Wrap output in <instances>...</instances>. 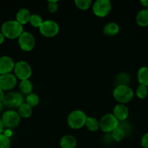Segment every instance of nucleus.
Listing matches in <instances>:
<instances>
[{
    "mask_svg": "<svg viewBox=\"0 0 148 148\" xmlns=\"http://www.w3.org/2000/svg\"><path fill=\"white\" fill-rule=\"evenodd\" d=\"M1 33L9 39L18 38L23 33V27L17 21L14 20L4 22L1 27Z\"/></svg>",
    "mask_w": 148,
    "mask_h": 148,
    "instance_id": "nucleus-1",
    "label": "nucleus"
},
{
    "mask_svg": "<svg viewBox=\"0 0 148 148\" xmlns=\"http://www.w3.org/2000/svg\"><path fill=\"white\" fill-rule=\"evenodd\" d=\"M87 116L83 111L79 109L71 111L67 118V123L72 130H79L85 126Z\"/></svg>",
    "mask_w": 148,
    "mask_h": 148,
    "instance_id": "nucleus-2",
    "label": "nucleus"
},
{
    "mask_svg": "<svg viewBox=\"0 0 148 148\" xmlns=\"http://www.w3.org/2000/svg\"><path fill=\"white\" fill-rule=\"evenodd\" d=\"M113 97L120 104H126L130 102L133 98L134 92L129 85H119L113 90Z\"/></svg>",
    "mask_w": 148,
    "mask_h": 148,
    "instance_id": "nucleus-3",
    "label": "nucleus"
},
{
    "mask_svg": "<svg viewBox=\"0 0 148 148\" xmlns=\"http://www.w3.org/2000/svg\"><path fill=\"white\" fill-rule=\"evenodd\" d=\"M23 101L24 99L21 92L11 91L5 94L2 103L4 106L14 109V108H18V107L24 103Z\"/></svg>",
    "mask_w": 148,
    "mask_h": 148,
    "instance_id": "nucleus-4",
    "label": "nucleus"
},
{
    "mask_svg": "<svg viewBox=\"0 0 148 148\" xmlns=\"http://www.w3.org/2000/svg\"><path fill=\"white\" fill-rule=\"evenodd\" d=\"M13 70L17 79H20L21 81L29 79L32 75L31 66L25 61H19L15 63Z\"/></svg>",
    "mask_w": 148,
    "mask_h": 148,
    "instance_id": "nucleus-5",
    "label": "nucleus"
},
{
    "mask_svg": "<svg viewBox=\"0 0 148 148\" xmlns=\"http://www.w3.org/2000/svg\"><path fill=\"white\" fill-rule=\"evenodd\" d=\"M119 121L113 114H107L100 120V129L104 133H111L118 127Z\"/></svg>",
    "mask_w": 148,
    "mask_h": 148,
    "instance_id": "nucleus-6",
    "label": "nucleus"
},
{
    "mask_svg": "<svg viewBox=\"0 0 148 148\" xmlns=\"http://www.w3.org/2000/svg\"><path fill=\"white\" fill-rule=\"evenodd\" d=\"M59 31V25L57 22L52 20H46L43 22L39 27V32L46 38H53L58 34Z\"/></svg>",
    "mask_w": 148,
    "mask_h": 148,
    "instance_id": "nucleus-7",
    "label": "nucleus"
},
{
    "mask_svg": "<svg viewBox=\"0 0 148 148\" xmlns=\"http://www.w3.org/2000/svg\"><path fill=\"white\" fill-rule=\"evenodd\" d=\"M21 117L18 113L13 110L6 111L1 116V121H2L4 127H7L8 129H13L17 127L20 122Z\"/></svg>",
    "mask_w": 148,
    "mask_h": 148,
    "instance_id": "nucleus-8",
    "label": "nucleus"
},
{
    "mask_svg": "<svg viewBox=\"0 0 148 148\" xmlns=\"http://www.w3.org/2000/svg\"><path fill=\"white\" fill-rule=\"evenodd\" d=\"M112 9V4L109 0H97L92 5V11L98 17H104L108 15Z\"/></svg>",
    "mask_w": 148,
    "mask_h": 148,
    "instance_id": "nucleus-9",
    "label": "nucleus"
},
{
    "mask_svg": "<svg viewBox=\"0 0 148 148\" xmlns=\"http://www.w3.org/2000/svg\"><path fill=\"white\" fill-rule=\"evenodd\" d=\"M36 40L32 33L24 31L18 38V45L24 51H30L34 48Z\"/></svg>",
    "mask_w": 148,
    "mask_h": 148,
    "instance_id": "nucleus-10",
    "label": "nucleus"
},
{
    "mask_svg": "<svg viewBox=\"0 0 148 148\" xmlns=\"http://www.w3.org/2000/svg\"><path fill=\"white\" fill-rule=\"evenodd\" d=\"M17 79L14 74L8 73L0 75V88L4 91L12 90L16 86Z\"/></svg>",
    "mask_w": 148,
    "mask_h": 148,
    "instance_id": "nucleus-11",
    "label": "nucleus"
},
{
    "mask_svg": "<svg viewBox=\"0 0 148 148\" xmlns=\"http://www.w3.org/2000/svg\"><path fill=\"white\" fill-rule=\"evenodd\" d=\"M14 60L9 56H0V75L11 73L15 67Z\"/></svg>",
    "mask_w": 148,
    "mask_h": 148,
    "instance_id": "nucleus-12",
    "label": "nucleus"
},
{
    "mask_svg": "<svg viewBox=\"0 0 148 148\" xmlns=\"http://www.w3.org/2000/svg\"><path fill=\"white\" fill-rule=\"evenodd\" d=\"M113 114L118 121H125L129 116V108L125 104H117L113 108Z\"/></svg>",
    "mask_w": 148,
    "mask_h": 148,
    "instance_id": "nucleus-13",
    "label": "nucleus"
},
{
    "mask_svg": "<svg viewBox=\"0 0 148 148\" xmlns=\"http://www.w3.org/2000/svg\"><path fill=\"white\" fill-rule=\"evenodd\" d=\"M59 145L61 148H75L77 146L76 139L70 134L64 135L59 140Z\"/></svg>",
    "mask_w": 148,
    "mask_h": 148,
    "instance_id": "nucleus-14",
    "label": "nucleus"
},
{
    "mask_svg": "<svg viewBox=\"0 0 148 148\" xmlns=\"http://www.w3.org/2000/svg\"><path fill=\"white\" fill-rule=\"evenodd\" d=\"M31 14L30 11L26 8H21L16 13V21L18 22L20 25H23L29 23V20Z\"/></svg>",
    "mask_w": 148,
    "mask_h": 148,
    "instance_id": "nucleus-15",
    "label": "nucleus"
},
{
    "mask_svg": "<svg viewBox=\"0 0 148 148\" xmlns=\"http://www.w3.org/2000/svg\"><path fill=\"white\" fill-rule=\"evenodd\" d=\"M120 27L116 23L114 22H110L107 23L103 27V33L105 36L109 37H113L116 36L119 33Z\"/></svg>",
    "mask_w": 148,
    "mask_h": 148,
    "instance_id": "nucleus-16",
    "label": "nucleus"
},
{
    "mask_svg": "<svg viewBox=\"0 0 148 148\" xmlns=\"http://www.w3.org/2000/svg\"><path fill=\"white\" fill-rule=\"evenodd\" d=\"M137 79L139 85L148 87V67L142 66L137 72Z\"/></svg>",
    "mask_w": 148,
    "mask_h": 148,
    "instance_id": "nucleus-17",
    "label": "nucleus"
},
{
    "mask_svg": "<svg viewBox=\"0 0 148 148\" xmlns=\"http://www.w3.org/2000/svg\"><path fill=\"white\" fill-rule=\"evenodd\" d=\"M136 21L138 25L141 27L148 26V10L147 9H144L140 10L137 13L136 17Z\"/></svg>",
    "mask_w": 148,
    "mask_h": 148,
    "instance_id": "nucleus-18",
    "label": "nucleus"
},
{
    "mask_svg": "<svg viewBox=\"0 0 148 148\" xmlns=\"http://www.w3.org/2000/svg\"><path fill=\"white\" fill-rule=\"evenodd\" d=\"M17 113L21 118L28 119L32 115L33 110L31 107L28 105L26 103H23L17 108Z\"/></svg>",
    "mask_w": 148,
    "mask_h": 148,
    "instance_id": "nucleus-19",
    "label": "nucleus"
},
{
    "mask_svg": "<svg viewBox=\"0 0 148 148\" xmlns=\"http://www.w3.org/2000/svg\"><path fill=\"white\" fill-rule=\"evenodd\" d=\"M33 88V83L29 79L20 81V84H19V89H20V92L25 94V95H29V94L32 93Z\"/></svg>",
    "mask_w": 148,
    "mask_h": 148,
    "instance_id": "nucleus-20",
    "label": "nucleus"
},
{
    "mask_svg": "<svg viewBox=\"0 0 148 148\" xmlns=\"http://www.w3.org/2000/svg\"><path fill=\"white\" fill-rule=\"evenodd\" d=\"M85 126L89 131L94 132L100 129V121L94 117H87Z\"/></svg>",
    "mask_w": 148,
    "mask_h": 148,
    "instance_id": "nucleus-21",
    "label": "nucleus"
},
{
    "mask_svg": "<svg viewBox=\"0 0 148 148\" xmlns=\"http://www.w3.org/2000/svg\"><path fill=\"white\" fill-rule=\"evenodd\" d=\"M130 80L131 77L129 74L126 73V72H121V73H119L116 76L115 79V83L116 86H119V85H129Z\"/></svg>",
    "mask_w": 148,
    "mask_h": 148,
    "instance_id": "nucleus-22",
    "label": "nucleus"
},
{
    "mask_svg": "<svg viewBox=\"0 0 148 148\" xmlns=\"http://www.w3.org/2000/svg\"><path fill=\"white\" fill-rule=\"evenodd\" d=\"M44 20L42 17L39 14H33L30 15V20H29V23L34 27H40L41 25L43 23Z\"/></svg>",
    "mask_w": 148,
    "mask_h": 148,
    "instance_id": "nucleus-23",
    "label": "nucleus"
},
{
    "mask_svg": "<svg viewBox=\"0 0 148 148\" xmlns=\"http://www.w3.org/2000/svg\"><path fill=\"white\" fill-rule=\"evenodd\" d=\"M118 127L124 132L125 135L129 136L131 134L132 132V126L131 124V123L128 121L127 119L125 120V121H119Z\"/></svg>",
    "mask_w": 148,
    "mask_h": 148,
    "instance_id": "nucleus-24",
    "label": "nucleus"
},
{
    "mask_svg": "<svg viewBox=\"0 0 148 148\" xmlns=\"http://www.w3.org/2000/svg\"><path fill=\"white\" fill-rule=\"evenodd\" d=\"M26 103L30 106L31 108L36 106L39 103V97L35 93H30L27 95L26 98Z\"/></svg>",
    "mask_w": 148,
    "mask_h": 148,
    "instance_id": "nucleus-25",
    "label": "nucleus"
},
{
    "mask_svg": "<svg viewBox=\"0 0 148 148\" xmlns=\"http://www.w3.org/2000/svg\"><path fill=\"white\" fill-rule=\"evenodd\" d=\"M111 134L113 139H114L115 142L122 141V140L125 138V137H126L124 132H123L119 127H118L117 128L115 129V130L112 132Z\"/></svg>",
    "mask_w": 148,
    "mask_h": 148,
    "instance_id": "nucleus-26",
    "label": "nucleus"
},
{
    "mask_svg": "<svg viewBox=\"0 0 148 148\" xmlns=\"http://www.w3.org/2000/svg\"><path fill=\"white\" fill-rule=\"evenodd\" d=\"M75 6L81 10H86L91 7L92 1L91 0H75Z\"/></svg>",
    "mask_w": 148,
    "mask_h": 148,
    "instance_id": "nucleus-27",
    "label": "nucleus"
},
{
    "mask_svg": "<svg viewBox=\"0 0 148 148\" xmlns=\"http://www.w3.org/2000/svg\"><path fill=\"white\" fill-rule=\"evenodd\" d=\"M148 95V88L147 86L139 85L136 90V95L139 99H144Z\"/></svg>",
    "mask_w": 148,
    "mask_h": 148,
    "instance_id": "nucleus-28",
    "label": "nucleus"
},
{
    "mask_svg": "<svg viewBox=\"0 0 148 148\" xmlns=\"http://www.w3.org/2000/svg\"><path fill=\"white\" fill-rule=\"evenodd\" d=\"M10 140L4 134H0V148H10Z\"/></svg>",
    "mask_w": 148,
    "mask_h": 148,
    "instance_id": "nucleus-29",
    "label": "nucleus"
},
{
    "mask_svg": "<svg viewBox=\"0 0 148 148\" xmlns=\"http://www.w3.org/2000/svg\"><path fill=\"white\" fill-rule=\"evenodd\" d=\"M47 9L48 11L50 13H55L58 10L57 1L55 0H50L47 1Z\"/></svg>",
    "mask_w": 148,
    "mask_h": 148,
    "instance_id": "nucleus-30",
    "label": "nucleus"
},
{
    "mask_svg": "<svg viewBox=\"0 0 148 148\" xmlns=\"http://www.w3.org/2000/svg\"><path fill=\"white\" fill-rule=\"evenodd\" d=\"M102 142L105 145H111L115 142L111 133H105L102 137Z\"/></svg>",
    "mask_w": 148,
    "mask_h": 148,
    "instance_id": "nucleus-31",
    "label": "nucleus"
},
{
    "mask_svg": "<svg viewBox=\"0 0 148 148\" xmlns=\"http://www.w3.org/2000/svg\"><path fill=\"white\" fill-rule=\"evenodd\" d=\"M141 145L143 148H148V132L145 133L142 137Z\"/></svg>",
    "mask_w": 148,
    "mask_h": 148,
    "instance_id": "nucleus-32",
    "label": "nucleus"
},
{
    "mask_svg": "<svg viewBox=\"0 0 148 148\" xmlns=\"http://www.w3.org/2000/svg\"><path fill=\"white\" fill-rule=\"evenodd\" d=\"M4 95H5V94H4V90H2L0 88V103H2L4 98Z\"/></svg>",
    "mask_w": 148,
    "mask_h": 148,
    "instance_id": "nucleus-33",
    "label": "nucleus"
},
{
    "mask_svg": "<svg viewBox=\"0 0 148 148\" xmlns=\"http://www.w3.org/2000/svg\"><path fill=\"white\" fill-rule=\"evenodd\" d=\"M140 3L143 7H147V9L148 8V0H141Z\"/></svg>",
    "mask_w": 148,
    "mask_h": 148,
    "instance_id": "nucleus-34",
    "label": "nucleus"
},
{
    "mask_svg": "<svg viewBox=\"0 0 148 148\" xmlns=\"http://www.w3.org/2000/svg\"><path fill=\"white\" fill-rule=\"evenodd\" d=\"M4 39H5V37L4 36V35L1 33V32H0V45L2 44L4 41Z\"/></svg>",
    "mask_w": 148,
    "mask_h": 148,
    "instance_id": "nucleus-35",
    "label": "nucleus"
},
{
    "mask_svg": "<svg viewBox=\"0 0 148 148\" xmlns=\"http://www.w3.org/2000/svg\"><path fill=\"white\" fill-rule=\"evenodd\" d=\"M4 124H3L2 121H1V119H0V134H1L3 132V130H4Z\"/></svg>",
    "mask_w": 148,
    "mask_h": 148,
    "instance_id": "nucleus-36",
    "label": "nucleus"
},
{
    "mask_svg": "<svg viewBox=\"0 0 148 148\" xmlns=\"http://www.w3.org/2000/svg\"><path fill=\"white\" fill-rule=\"evenodd\" d=\"M11 133H12V132H11V131H10V130H6V131H5V133H4V135L7 136V137H9V138H10V136L12 135Z\"/></svg>",
    "mask_w": 148,
    "mask_h": 148,
    "instance_id": "nucleus-37",
    "label": "nucleus"
},
{
    "mask_svg": "<svg viewBox=\"0 0 148 148\" xmlns=\"http://www.w3.org/2000/svg\"><path fill=\"white\" fill-rule=\"evenodd\" d=\"M3 109H4V105L2 103H0V113L3 111Z\"/></svg>",
    "mask_w": 148,
    "mask_h": 148,
    "instance_id": "nucleus-38",
    "label": "nucleus"
},
{
    "mask_svg": "<svg viewBox=\"0 0 148 148\" xmlns=\"http://www.w3.org/2000/svg\"><path fill=\"white\" fill-rule=\"evenodd\" d=\"M147 10H148V8H147Z\"/></svg>",
    "mask_w": 148,
    "mask_h": 148,
    "instance_id": "nucleus-39",
    "label": "nucleus"
}]
</instances>
